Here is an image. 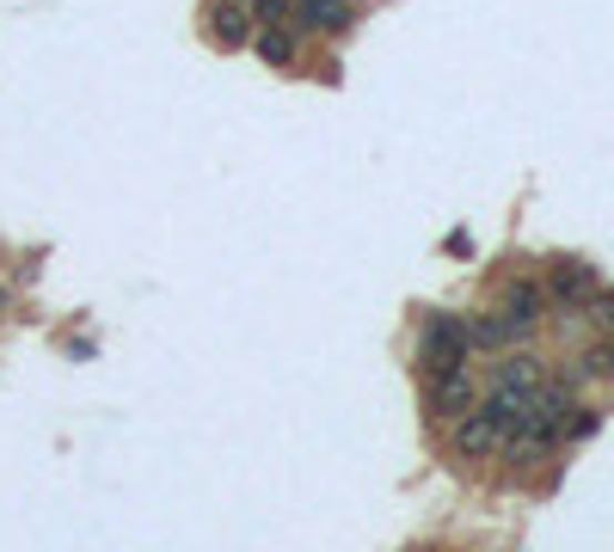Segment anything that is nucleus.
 <instances>
[{
	"label": "nucleus",
	"mask_w": 614,
	"mask_h": 552,
	"mask_svg": "<svg viewBox=\"0 0 614 552\" xmlns=\"http://www.w3.org/2000/svg\"><path fill=\"white\" fill-rule=\"evenodd\" d=\"M412 362H418V381L424 375H449V368H468L473 362V344H468V314H424L418 319V350H412Z\"/></svg>",
	"instance_id": "obj_1"
},
{
	"label": "nucleus",
	"mask_w": 614,
	"mask_h": 552,
	"mask_svg": "<svg viewBox=\"0 0 614 552\" xmlns=\"http://www.w3.org/2000/svg\"><path fill=\"white\" fill-rule=\"evenodd\" d=\"M498 314H504L510 331H516V344H534V331L553 319L541 276H504V283H498Z\"/></svg>",
	"instance_id": "obj_2"
},
{
	"label": "nucleus",
	"mask_w": 614,
	"mask_h": 552,
	"mask_svg": "<svg viewBox=\"0 0 614 552\" xmlns=\"http://www.w3.org/2000/svg\"><path fill=\"white\" fill-rule=\"evenodd\" d=\"M480 375L468 368H449V375H424V418L437 423V430H449L454 418H468L473 406H480Z\"/></svg>",
	"instance_id": "obj_3"
},
{
	"label": "nucleus",
	"mask_w": 614,
	"mask_h": 552,
	"mask_svg": "<svg viewBox=\"0 0 614 552\" xmlns=\"http://www.w3.org/2000/svg\"><path fill=\"white\" fill-rule=\"evenodd\" d=\"M541 289H548L553 314H584V301L602 289V270L590 258H553L548 276H541Z\"/></svg>",
	"instance_id": "obj_4"
},
{
	"label": "nucleus",
	"mask_w": 614,
	"mask_h": 552,
	"mask_svg": "<svg viewBox=\"0 0 614 552\" xmlns=\"http://www.w3.org/2000/svg\"><path fill=\"white\" fill-rule=\"evenodd\" d=\"M548 375H553V368H548V356L534 350V344H510V350H498V356H492V381H485V387L529 399L534 387L548 381Z\"/></svg>",
	"instance_id": "obj_5"
},
{
	"label": "nucleus",
	"mask_w": 614,
	"mask_h": 552,
	"mask_svg": "<svg viewBox=\"0 0 614 552\" xmlns=\"http://www.w3.org/2000/svg\"><path fill=\"white\" fill-rule=\"evenodd\" d=\"M289 25L301 31V38H350L357 31V0H289Z\"/></svg>",
	"instance_id": "obj_6"
},
{
	"label": "nucleus",
	"mask_w": 614,
	"mask_h": 552,
	"mask_svg": "<svg viewBox=\"0 0 614 552\" xmlns=\"http://www.w3.org/2000/svg\"><path fill=\"white\" fill-rule=\"evenodd\" d=\"M565 387H602V381H614V338H602V331H590L584 344H577L572 356H565V368H553Z\"/></svg>",
	"instance_id": "obj_7"
},
{
	"label": "nucleus",
	"mask_w": 614,
	"mask_h": 552,
	"mask_svg": "<svg viewBox=\"0 0 614 552\" xmlns=\"http://www.w3.org/2000/svg\"><path fill=\"white\" fill-rule=\"evenodd\" d=\"M203 31H209L215 50H246L253 31H258V19H253L246 0H209V7H203Z\"/></svg>",
	"instance_id": "obj_8"
},
{
	"label": "nucleus",
	"mask_w": 614,
	"mask_h": 552,
	"mask_svg": "<svg viewBox=\"0 0 614 552\" xmlns=\"http://www.w3.org/2000/svg\"><path fill=\"white\" fill-rule=\"evenodd\" d=\"M246 50H253L265 68H295V55H301V31L295 25H258Z\"/></svg>",
	"instance_id": "obj_9"
},
{
	"label": "nucleus",
	"mask_w": 614,
	"mask_h": 552,
	"mask_svg": "<svg viewBox=\"0 0 614 552\" xmlns=\"http://www.w3.org/2000/svg\"><path fill=\"white\" fill-rule=\"evenodd\" d=\"M468 344H473V356H498V350L516 344V331L504 326L498 307H480V314H468Z\"/></svg>",
	"instance_id": "obj_10"
},
{
	"label": "nucleus",
	"mask_w": 614,
	"mask_h": 552,
	"mask_svg": "<svg viewBox=\"0 0 614 552\" xmlns=\"http://www.w3.org/2000/svg\"><path fill=\"white\" fill-rule=\"evenodd\" d=\"M584 326L602 331V338H614V289H608V283H602V289L584 301Z\"/></svg>",
	"instance_id": "obj_11"
},
{
	"label": "nucleus",
	"mask_w": 614,
	"mask_h": 552,
	"mask_svg": "<svg viewBox=\"0 0 614 552\" xmlns=\"http://www.w3.org/2000/svg\"><path fill=\"white\" fill-rule=\"evenodd\" d=\"M596 430H602V411L577 399V411H572V418H565V448H572V442H590V436H596Z\"/></svg>",
	"instance_id": "obj_12"
},
{
	"label": "nucleus",
	"mask_w": 614,
	"mask_h": 552,
	"mask_svg": "<svg viewBox=\"0 0 614 552\" xmlns=\"http://www.w3.org/2000/svg\"><path fill=\"white\" fill-rule=\"evenodd\" d=\"M7 307H13V295H7V283H0V314H7Z\"/></svg>",
	"instance_id": "obj_13"
}]
</instances>
